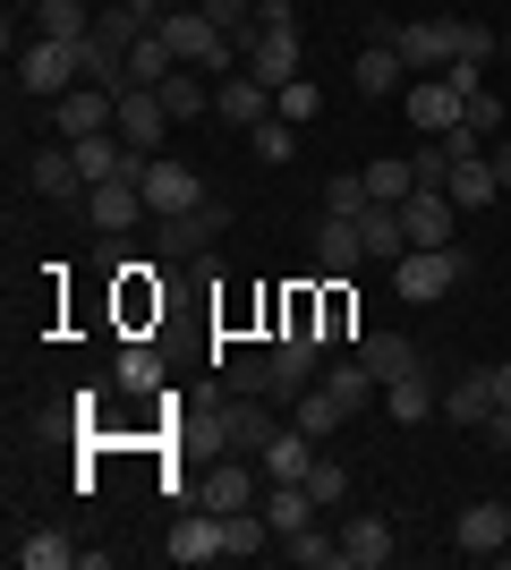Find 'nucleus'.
I'll list each match as a JSON object with an SVG mask.
<instances>
[{
	"mask_svg": "<svg viewBox=\"0 0 511 570\" xmlns=\"http://www.w3.org/2000/svg\"><path fill=\"white\" fill-rule=\"evenodd\" d=\"M35 35H51V43H86L95 18H86V0H35Z\"/></svg>",
	"mask_w": 511,
	"mask_h": 570,
	"instance_id": "obj_35",
	"label": "nucleus"
},
{
	"mask_svg": "<svg viewBox=\"0 0 511 570\" xmlns=\"http://www.w3.org/2000/svg\"><path fill=\"white\" fill-rule=\"evenodd\" d=\"M163 43L179 51L188 69H222V77H239V69H247V60H239V43H230V35H222V26L205 18V9H170V18H163Z\"/></svg>",
	"mask_w": 511,
	"mask_h": 570,
	"instance_id": "obj_2",
	"label": "nucleus"
},
{
	"mask_svg": "<svg viewBox=\"0 0 511 570\" xmlns=\"http://www.w3.org/2000/svg\"><path fill=\"white\" fill-rule=\"evenodd\" d=\"M222 230H230V205H222V196H205L196 214H154V256L163 264H205L222 247Z\"/></svg>",
	"mask_w": 511,
	"mask_h": 570,
	"instance_id": "obj_1",
	"label": "nucleus"
},
{
	"mask_svg": "<svg viewBox=\"0 0 511 570\" xmlns=\"http://www.w3.org/2000/svg\"><path fill=\"white\" fill-rule=\"evenodd\" d=\"M26 188L43 196V205H86V170H77V145H43V154L26 163Z\"/></svg>",
	"mask_w": 511,
	"mask_h": 570,
	"instance_id": "obj_11",
	"label": "nucleus"
},
{
	"mask_svg": "<svg viewBox=\"0 0 511 570\" xmlns=\"http://www.w3.org/2000/svg\"><path fill=\"white\" fill-rule=\"evenodd\" d=\"M163 128H170V111H163V95H154V86L120 95V137L137 145V154H154V145H163Z\"/></svg>",
	"mask_w": 511,
	"mask_h": 570,
	"instance_id": "obj_22",
	"label": "nucleus"
},
{
	"mask_svg": "<svg viewBox=\"0 0 511 570\" xmlns=\"http://www.w3.org/2000/svg\"><path fill=\"white\" fill-rule=\"evenodd\" d=\"M324 392H333V401L341 409H350V417H358V409H375V401H384V383H375V375H366V366H358V357H350V366H324Z\"/></svg>",
	"mask_w": 511,
	"mask_h": 570,
	"instance_id": "obj_33",
	"label": "nucleus"
},
{
	"mask_svg": "<svg viewBox=\"0 0 511 570\" xmlns=\"http://www.w3.org/2000/svg\"><path fill=\"white\" fill-rule=\"evenodd\" d=\"M273 375H282V401H298L324 375V333H282L273 341Z\"/></svg>",
	"mask_w": 511,
	"mask_h": 570,
	"instance_id": "obj_17",
	"label": "nucleus"
},
{
	"mask_svg": "<svg viewBox=\"0 0 511 570\" xmlns=\"http://www.w3.org/2000/svg\"><path fill=\"white\" fill-rule=\"evenodd\" d=\"M384 417H401V426H417V417H443L435 383H426V366H417V375H401V383H384Z\"/></svg>",
	"mask_w": 511,
	"mask_h": 570,
	"instance_id": "obj_27",
	"label": "nucleus"
},
{
	"mask_svg": "<svg viewBox=\"0 0 511 570\" xmlns=\"http://www.w3.org/2000/svg\"><path fill=\"white\" fill-rule=\"evenodd\" d=\"M494 179L511 188V137H494Z\"/></svg>",
	"mask_w": 511,
	"mask_h": 570,
	"instance_id": "obj_52",
	"label": "nucleus"
},
{
	"mask_svg": "<svg viewBox=\"0 0 511 570\" xmlns=\"http://www.w3.org/2000/svg\"><path fill=\"white\" fill-rule=\"evenodd\" d=\"M307 485H316V502L333 511V502L350 494V469H341V460H316V469H307Z\"/></svg>",
	"mask_w": 511,
	"mask_h": 570,
	"instance_id": "obj_46",
	"label": "nucleus"
},
{
	"mask_svg": "<svg viewBox=\"0 0 511 570\" xmlns=\"http://www.w3.org/2000/svg\"><path fill=\"white\" fill-rule=\"evenodd\" d=\"M120 392H163V350L128 341V350H120Z\"/></svg>",
	"mask_w": 511,
	"mask_h": 570,
	"instance_id": "obj_41",
	"label": "nucleus"
},
{
	"mask_svg": "<svg viewBox=\"0 0 511 570\" xmlns=\"http://www.w3.org/2000/svg\"><path fill=\"white\" fill-rule=\"evenodd\" d=\"M256 476H265V469H239V460H222V469L196 476V502H205V511H256Z\"/></svg>",
	"mask_w": 511,
	"mask_h": 570,
	"instance_id": "obj_20",
	"label": "nucleus"
},
{
	"mask_svg": "<svg viewBox=\"0 0 511 570\" xmlns=\"http://www.w3.org/2000/svg\"><path fill=\"white\" fill-rule=\"evenodd\" d=\"M222 383H230V392H247V401L282 392V375H273V350H265V357H230V366H222Z\"/></svg>",
	"mask_w": 511,
	"mask_h": 570,
	"instance_id": "obj_40",
	"label": "nucleus"
},
{
	"mask_svg": "<svg viewBox=\"0 0 511 570\" xmlns=\"http://www.w3.org/2000/svg\"><path fill=\"white\" fill-rule=\"evenodd\" d=\"M392 51L410 60V69H452V51H461V18H410V26H392Z\"/></svg>",
	"mask_w": 511,
	"mask_h": 570,
	"instance_id": "obj_7",
	"label": "nucleus"
},
{
	"mask_svg": "<svg viewBox=\"0 0 511 570\" xmlns=\"http://www.w3.org/2000/svg\"><path fill=\"white\" fill-rule=\"evenodd\" d=\"M214 520H222V562H247V553L282 546V537H273V520H265V511H214Z\"/></svg>",
	"mask_w": 511,
	"mask_h": 570,
	"instance_id": "obj_24",
	"label": "nucleus"
},
{
	"mask_svg": "<svg viewBox=\"0 0 511 570\" xmlns=\"http://www.w3.org/2000/svg\"><path fill=\"white\" fill-rule=\"evenodd\" d=\"M366 205H375V196H366V179H358V170H341L333 188H324V214H341V222H358Z\"/></svg>",
	"mask_w": 511,
	"mask_h": 570,
	"instance_id": "obj_44",
	"label": "nucleus"
},
{
	"mask_svg": "<svg viewBox=\"0 0 511 570\" xmlns=\"http://www.w3.org/2000/svg\"><path fill=\"white\" fill-rule=\"evenodd\" d=\"M494 188H503V179H494V154H461V163H452V179H443V196H452V205H494Z\"/></svg>",
	"mask_w": 511,
	"mask_h": 570,
	"instance_id": "obj_25",
	"label": "nucleus"
},
{
	"mask_svg": "<svg viewBox=\"0 0 511 570\" xmlns=\"http://www.w3.org/2000/svg\"><path fill=\"white\" fill-rule=\"evenodd\" d=\"M154 9H163V18H170V9H196V0H154Z\"/></svg>",
	"mask_w": 511,
	"mask_h": 570,
	"instance_id": "obj_53",
	"label": "nucleus"
},
{
	"mask_svg": "<svg viewBox=\"0 0 511 570\" xmlns=\"http://www.w3.org/2000/svg\"><path fill=\"white\" fill-rule=\"evenodd\" d=\"M154 95H163V111H170V119H205V111H214V86H205L196 69H170Z\"/></svg>",
	"mask_w": 511,
	"mask_h": 570,
	"instance_id": "obj_34",
	"label": "nucleus"
},
{
	"mask_svg": "<svg viewBox=\"0 0 511 570\" xmlns=\"http://www.w3.org/2000/svg\"><path fill=\"white\" fill-rule=\"evenodd\" d=\"M316 264L333 273V282H350V273L366 264V230H358V222H341V214H324L316 222Z\"/></svg>",
	"mask_w": 511,
	"mask_h": 570,
	"instance_id": "obj_19",
	"label": "nucleus"
},
{
	"mask_svg": "<svg viewBox=\"0 0 511 570\" xmlns=\"http://www.w3.org/2000/svg\"><path fill=\"white\" fill-rule=\"evenodd\" d=\"M256 511L273 520V537H298V528L324 520V502H316V485H307V476H273V494L256 502Z\"/></svg>",
	"mask_w": 511,
	"mask_h": 570,
	"instance_id": "obj_16",
	"label": "nucleus"
},
{
	"mask_svg": "<svg viewBox=\"0 0 511 570\" xmlns=\"http://www.w3.org/2000/svg\"><path fill=\"white\" fill-rule=\"evenodd\" d=\"M358 230H366V256H375V264H401V256H410L401 205H366V214H358Z\"/></svg>",
	"mask_w": 511,
	"mask_h": 570,
	"instance_id": "obj_26",
	"label": "nucleus"
},
{
	"mask_svg": "<svg viewBox=\"0 0 511 570\" xmlns=\"http://www.w3.org/2000/svg\"><path fill=\"white\" fill-rule=\"evenodd\" d=\"M77 214L95 222L102 238H120V230H137V222L154 214V205H146V179H95V188H86V205H77Z\"/></svg>",
	"mask_w": 511,
	"mask_h": 570,
	"instance_id": "obj_6",
	"label": "nucleus"
},
{
	"mask_svg": "<svg viewBox=\"0 0 511 570\" xmlns=\"http://www.w3.org/2000/svg\"><path fill=\"white\" fill-rule=\"evenodd\" d=\"M350 77H358V95H401L410 60H401V51H392V35H384V43H366V51H358V69H350Z\"/></svg>",
	"mask_w": 511,
	"mask_h": 570,
	"instance_id": "obj_28",
	"label": "nucleus"
},
{
	"mask_svg": "<svg viewBox=\"0 0 511 570\" xmlns=\"http://www.w3.org/2000/svg\"><path fill=\"white\" fill-rule=\"evenodd\" d=\"M487 383H494V409H511V357H503V366H487Z\"/></svg>",
	"mask_w": 511,
	"mask_h": 570,
	"instance_id": "obj_51",
	"label": "nucleus"
},
{
	"mask_svg": "<svg viewBox=\"0 0 511 570\" xmlns=\"http://www.w3.org/2000/svg\"><path fill=\"white\" fill-rule=\"evenodd\" d=\"M443 77H452L461 95H478V86H487V60H452V69H443Z\"/></svg>",
	"mask_w": 511,
	"mask_h": 570,
	"instance_id": "obj_49",
	"label": "nucleus"
},
{
	"mask_svg": "<svg viewBox=\"0 0 511 570\" xmlns=\"http://www.w3.org/2000/svg\"><path fill=\"white\" fill-rule=\"evenodd\" d=\"M273 111L291 119V128H307V119L324 111V95H316V77H291V86H282V95H273Z\"/></svg>",
	"mask_w": 511,
	"mask_h": 570,
	"instance_id": "obj_42",
	"label": "nucleus"
},
{
	"mask_svg": "<svg viewBox=\"0 0 511 570\" xmlns=\"http://www.w3.org/2000/svg\"><path fill=\"white\" fill-rule=\"evenodd\" d=\"M358 179H366V196H375V205H401V196L417 188V170H410V154H384V163H366Z\"/></svg>",
	"mask_w": 511,
	"mask_h": 570,
	"instance_id": "obj_37",
	"label": "nucleus"
},
{
	"mask_svg": "<svg viewBox=\"0 0 511 570\" xmlns=\"http://www.w3.org/2000/svg\"><path fill=\"white\" fill-rule=\"evenodd\" d=\"M111 128H120V95H111V86H95V77L51 102V137H69V145H77V137H111Z\"/></svg>",
	"mask_w": 511,
	"mask_h": 570,
	"instance_id": "obj_5",
	"label": "nucleus"
},
{
	"mask_svg": "<svg viewBox=\"0 0 511 570\" xmlns=\"http://www.w3.org/2000/svg\"><path fill=\"white\" fill-rule=\"evenodd\" d=\"M196 9H205V18H214L222 35H239V26L256 18V0H196Z\"/></svg>",
	"mask_w": 511,
	"mask_h": 570,
	"instance_id": "obj_47",
	"label": "nucleus"
},
{
	"mask_svg": "<svg viewBox=\"0 0 511 570\" xmlns=\"http://www.w3.org/2000/svg\"><path fill=\"white\" fill-rule=\"evenodd\" d=\"M487 409H494V383H487V366H469L452 392H443V417L452 426H487Z\"/></svg>",
	"mask_w": 511,
	"mask_h": 570,
	"instance_id": "obj_31",
	"label": "nucleus"
},
{
	"mask_svg": "<svg viewBox=\"0 0 511 570\" xmlns=\"http://www.w3.org/2000/svg\"><path fill=\"white\" fill-rule=\"evenodd\" d=\"M503 60H511V35H503Z\"/></svg>",
	"mask_w": 511,
	"mask_h": 570,
	"instance_id": "obj_54",
	"label": "nucleus"
},
{
	"mask_svg": "<svg viewBox=\"0 0 511 570\" xmlns=\"http://www.w3.org/2000/svg\"><path fill=\"white\" fill-rule=\"evenodd\" d=\"M247 26H265V35H298V9L291 0H256V18Z\"/></svg>",
	"mask_w": 511,
	"mask_h": 570,
	"instance_id": "obj_48",
	"label": "nucleus"
},
{
	"mask_svg": "<svg viewBox=\"0 0 511 570\" xmlns=\"http://www.w3.org/2000/svg\"><path fill=\"white\" fill-rule=\"evenodd\" d=\"M452 546H461L469 562H494V553H511V511H503V502H469L461 520H452Z\"/></svg>",
	"mask_w": 511,
	"mask_h": 570,
	"instance_id": "obj_13",
	"label": "nucleus"
},
{
	"mask_svg": "<svg viewBox=\"0 0 511 570\" xmlns=\"http://www.w3.org/2000/svg\"><path fill=\"white\" fill-rule=\"evenodd\" d=\"M18 86L26 95L60 102L69 86H86V43H51V35H35V43L18 51Z\"/></svg>",
	"mask_w": 511,
	"mask_h": 570,
	"instance_id": "obj_4",
	"label": "nucleus"
},
{
	"mask_svg": "<svg viewBox=\"0 0 511 570\" xmlns=\"http://www.w3.org/2000/svg\"><path fill=\"white\" fill-rule=\"evenodd\" d=\"M461 128H478V137H487V145H494V137H503V102H494V95H487V86H478V95H469V102H461Z\"/></svg>",
	"mask_w": 511,
	"mask_h": 570,
	"instance_id": "obj_45",
	"label": "nucleus"
},
{
	"mask_svg": "<svg viewBox=\"0 0 511 570\" xmlns=\"http://www.w3.org/2000/svg\"><path fill=\"white\" fill-rule=\"evenodd\" d=\"M256 469H265V476H307V469H316V434L282 426V434L265 443V452H256Z\"/></svg>",
	"mask_w": 511,
	"mask_h": 570,
	"instance_id": "obj_29",
	"label": "nucleus"
},
{
	"mask_svg": "<svg viewBox=\"0 0 511 570\" xmlns=\"http://www.w3.org/2000/svg\"><path fill=\"white\" fill-rule=\"evenodd\" d=\"M230 43H239L247 77H265L273 95H282V86H291V77H298V35H265V26H239Z\"/></svg>",
	"mask_w": 511,
	"mask_h": 570,
	"instance_id": "obj_8",
	"label": "nucleus"
},
{
	"mask_svg": "<svg viewBox=\"0 0 511 570\" xmlns=\"http://www.w3.org/2000/svg\"><path fill=\"white\" fill-rule=\"evenodd\" d=\"M461 273H469V247H461V238H452V247H410V256L392 264V289H401L410 307H435Z\"/></svg>",
	"mask_w": 511,
	"mask_h": 570,
	"instance_id": "obj_3",
	"label": "nucleus"
},
{
	"mask_svg": "<svg viewBox=\"0 0 511 570\" xmlns=\"http://www.w3.org/2000/svg\"><path fill=\"white\" fill-rule=\"evenodd\" d=\"M358 366L375 383H401V375H417V341H401V333H366L358 341Z\"/></svg>",
	"mask_w": 511,
	"mask_h": 570,
	"instance_id": "obj_23",
	"label": "nucleus"
},
{
	"mask_svg": "<svg viewBox=\"0 0 511 570\" xmlns=\"http://www.w3.org/2000/svg\"><path fill=\"white\" fill-rule=\"evenodd\" d=\"M341 417H350V409H341L324 383H307V392L291 401V426H298V434H316V443H324V434H341Z\"/></svg>",
	"mask_w": 511,
	"mask_h": 570,
	"instance_id": "obj_36",
	"label": "nucleus"
},
{
	"mask_svg": "<svg viewBox=\"0 0 511 570\" xmlns=\"http://www.w3.org/2000/svg\"><path fill=\"white\" fill-rule=\"evenodd\" d=\"M146 205H154V214H196V205H205V179H196L188 163L154 154V163H146Z\"/></svg>",
	"mask_w": 511,
	"mask_h": 570,
	"instance_id": "obj_14",
	"label": "nucleus"
},
{
	"mask_svg": "<svg viewBox=\"0 0 511 570\" xmlns=\"http://www.w3.org/2000/svg\"><path fill=\"white\" fill-rule=\"evenodd\" d=\"M273 434H282V426H273V409H256L247 392H230V401L214 409V443H222V452H247V460H256Z\"/></svg>",
	"mask_w": 511,
	"mask_h": 570,
	"instance_id": "obj_9",
	"label": "nucleus"
},
{
	"mask_svg": "<svg viewBox=\"0 0 511 570\" xmlns=\"http://www.w3.org/2000/svg\"><path fill=\"white\" fill-rule=\"evenodd\" d=\"M247 145H256V163H265V170H282V163L298 154V137H291V119H282V111L256 119V128H247Z\"/></svg>",
	"mask_w": 511,
	"mask_h": 570,
	"instance_id": "obj_39",
	"label": "nucleus"
},
{
	"mask_svg": "<svg viewBox=\"0 0 511 570\" xmlns=\"http://www.w3.org/2000/svg\"><path fill=\"white\" fill-rule=\"evenodd\" d=\"M452 163H461V154H452V145H443V137H426V145H417V154H410L417 188H443V179H452Z\"/></svg>",
	"mask_w": 511,
	"mask_h": 570,
	"instance_id": "obj_43",
	"label": "nucleus"
},
{
	"mask_svg": "<svg viewBox=\"0 0 511 570\" xmlns=\"http://www.w3.org/2000/svg\"><path fill=\"white\" fill-rule=\"evenodd\" d=\"M461 86H452V77H417V86H410V128H417V137H452V128H461Z\"/></svg>",
	"mask_w": 511,
	"mask_h": 570,
	"instance_id": "obj_12",
	"label": "nucleus"
},
{
	"mask_svg": "<svg viewBox=\"0 0 511 570\" xmlns=\"http://www.w3.org/2000/svg\"><path fill=\"white\" fill-rule=\"evenodd\" d=\"M487 443H494V452H511V409H487Z\"/></svg>",
	"mask_w": 511,
	"mask_h": 570,
	"instance_id": "obj_50",
	"label": "nucleus"
},
{
	"mask_svg": "<svg viewBox=\"0 0 511 570\" xmlns=\"http://www.w3.org/2000/svg\"><path fill=\"white\" fill-rule=\"evenodd\" d=\"M163 553H170V562H188V570H196V562H222V520L205 511V502H196L188 520L163 537Z\"/></svg>",
	"mask_w": 511,
	"mask_h": 570,
	"instance_id": "obj_21",
	"label": "nucleus"
},
{
	"mask_svg": "<svg viewBox=\"0 0 511 570\" xmlns=\"http://www.w3.org/2000/svg\"><path fill=\"white\" fill-rule=\"evenodd\" d=\"M282 553H291L298 570H341V537H324V520L298 528V537H282Z\"/></svg>",
	"mask_w": 511,
	"mask_h": 570,
	"instance_id": "obj_38",
	"label": "nucleus"
},
{
	"mask_svg": "<svg viewBox=\"0 0 511 570\" xmlns=\"http://www.w3.org/2000/svg\"><path fill=\"white\" fill-rule=\"evenodd\" d=\"M214 119H230V128H239V137H247V128H256V119H273V86H265V77H222V86H214Z\"/></svg>",
	"mask_w": 511,
	"mask_h": 570,
	"instance_id": "obj_18",
	"label": "nucleus"
},
{
	"mask_svg": "<svg viewBox=\"0 0 511 570\" xmlns=\"http://www.w3.org/2000/svg\"><path fill=\"white\" fill-rule=\"evenodd\" d=\"M401 230H410V247H452L461 205H452L443 188H410V196H401Z\"/></svg>",
	"mask_w": 511,
	"mask_h": 570,
	"instance_id": "obj_10",
	"label": "nucleus"
},
{
	"mask_svg": "<svg viewBox=\"0 0 511 570\" xmlns=\"http://www.w3.org/2000/svg\"><path fill=\"white\" fill-rule=\"evenodd\" d=\"M9 553H18L26 570H77V562H86V546H69L60 528H35V537H18Z\"/></svg>",
	"mask_w": 511,
	"mask_h": 570,
	"instance_id": "obj_30",
	"label": "nucleus"
},
{
	"mask_svg": "<svg viewBox=\"0 0 511 570\" xmlns=\"http://www.w3.org/2000/svg\"><path fill=\"white\" fill-rule=\"evenodd\" d=\"M170 69H188V60L163 43V26H146V35H137V51H128V86H163Z\"/></svg>",
	"mask_w": 511,
	"mask_h": 570,
	"instance_id": "obj_32",
	"label": "nucleus"
},
{
	"mask_svg": "<svg viewBox=\"0 0 511 570\" xmlns=\"http://www.w3.org/2000/svg\"><path fill=\"white\" fill-rule=\"evenodd\" d=\"M392 553H401V537H392L384 511H358V520L341 528V570H384Z\"/></svg>",
	"mask_w": 511,
	"mask_h": 570,
	"instance_id": "obj_15",
	"label": "nucleus"
}]
</instances>
